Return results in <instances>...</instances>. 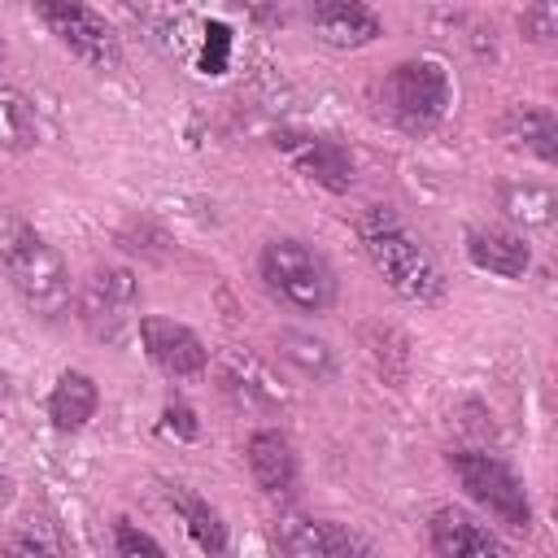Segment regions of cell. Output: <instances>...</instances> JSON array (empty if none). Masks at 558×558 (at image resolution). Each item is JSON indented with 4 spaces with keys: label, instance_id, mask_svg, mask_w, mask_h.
Returning <instances> with one entry per match:
<instances>
[{
    "label": "cell",
    "instance_id": "obj_19",
    "mask_svg": "<svg viewBox=\"0 0 558 558\" xmlns=\"http://www.w3.org/2000/svg\"><path fill=\"white\" fill-rule=\"evenodd\" d=\"M501 214L519 227H549L558 218V196L545 183H501Z\"/></svg>",
    "mask_w": 558,
    "mask_h": 558
},
{
    "label": "cell",
    "instance_id": "obj_5",
    "mask_svg": "<svg viewBox=\"0 0 558 558\" xmlns=\"http://www.w3.org/2000/svg\"><path fill=\"white\" fill-rule=\"evenodd\" d=\"M449 471L458 475V484L466 488V497L480 501L497 523H506L510 532H527L532 527L527 488H523V480L497 453L458 449V453H449Z\"/></svg>",
    "mask_w": 558,
    "mask_h": 558
},
{
    "label": "cell",
    "instance_id": "obj_14",
    "mask_svg": "<svg viewBox=\"0 0 558 558\" xmlns=\"http://www.w3.org/2000/svg\"><path fill=\"white\" fill-rule=\"evenodd\" d=\"M218 379H222V388L235 401H244L253 410H275V405L288 401L283 384L275 379V371L266 362H257L253 353H240V349H231V353L218 357Z\"/></svg>",
    "mask_w": 558,
    "mask_h": 558
},
{
    "label": "cell",
    "instance_id": "obj_18",
    "mask_svg": "<svg viewBox=\"0 0 558 558\" xmlns=\"http://www.w3.org/2000/svg\"><path fill=\"white\" fill-rule=\"evenodd\" d=\"M166 497H170V506L179 510V519L187 523V536H192L205 554H222V549H227V523H222V514H218L205 497L187 493L183 484H170Z\"/></svg>",
    "mask_w": 558,
    "mask_h": 558
},
{
    "label": "cell",
    "instance_id": "obj_26",
    "mask_svg": "<svg viewBox=\"0 0 558 558\" xmlns=\"http://www.w3.org/2000/svg\"><path fill=\"white\" fill-rule=\"evenodd\" d=\"M161 427H166L170 436H179V440H196V432H201L196 414H192L183 401H166V410H161Z\"/></svg>",
    "mask_w": 558,
    "mask_h": 558
},
{
    "label": "cell",
    "instance_id": "obj_25",
    "mask_svg": "<svg viewBox=\"0 0 558 558\" xmlns=\"http://www.w3.org/2000/svg\"><path fill=\"white\" fill-rule=\"evenodd\" d=\"M519 31L527 39H536V44H554V35H558V4H532V9H523L519 13Z\"/></svg>",
    "mask_w": 558,
    "mask_h": 558
},
{
    "label": "cell",
    "instance_id": "obj_23",
    "mask_svg": "<svg viewBox=\"0 0 558 558\" xmlns=\"http://www.w3.org/2000/svg\"><path fill=\"white\" fill-rule=\"evenodd\" d=\"M9 549H13V558H61V541L48 519H31V527Z\"/></svg>",
    "mask_w": 558,
    "mask_h": 558
},
{
    "label": "cell",
    "instance_id": "obj_21",
    "mask_svg": "<svg viewBox=\"0 0 558 558\" xmlns=\"http://www.w3.org/2000/svg\"><path fill=\"white\" fill-rule=\"evenodd\" d=\"M275 349H279V357H288L301 375L327 379V375L336 371V357H331L327 340H318V336H305V331H279V336H275Z\"/></svg>",
    "mask_w": 558,
    "mask_h": 558
},
{
    "label": "cell",
    "instance_id": "obj_11",
    "mask_svg": "<svg viewBox=\"0 0 558 558\" xmlns=\"http://www.w3.org/2000/svg\"><path fill=\"white\" fill-rule=\"evenodd\" d=\"M427 541L436 558H514L497 532H488L480 519H471L458 506H440L427 523Z\"/></svg>",
    "mask_w": 558,
    "mask_h": 558
},
{
    "label": "cell",
    "instance_id": "obj_22",
    "mask_svg": "<svg viewBox=\"0 0 558 558\" xmlns=\"http://www.w3.org/2000/svg\"><path fill=\"white\" fill-rule=\"evenodd\" d=\"M113 549H118V558H166V549L157 545V536H148L144 527H135L131 519H113Z\"/></svg>",
    "mask_w": 558,
    "mask_h": 558
},
{
    "label": "cell",
    "instance_id": "obj_2",
    "mask_svg": "<svg viewBox=\"0 0 558 558\" xmlns=\"http://www.w3.org/2000/svg\"><path fill=\"white\" fill-rule=\"evenodd\" d=\"M0 266L9 270V283L26 310L44 318H57L70 310L74 292H70V270L61 253L13 214H0Z\"/></svg>",
    "mask_w": 558,
    "mask_h": 558
},
{
    "label": "cell",
    "instance_id": "obj_1",
    "mask_svg": "<svg viewBox=\"0 0 558 558\" xmlns=\"http://www.w3.org/2000/svg\"><path fill=\"white\" fill-rule=\"evenodd\" d=\"M357 235H362V248H366L371 266L384 275V283L397 296H405L414 305H432V301L445 296V270H440V262L401 222V214L392 205H371L357 218Z\"/></svg>",
    "mask_w": 558,
    "mask_h": 558
},
{
    "label": "cell",
    "instance_id": "obj_7",
    "mask_svg": "<svg viewBox=\"0 0 558 558\" xmlns=\"http://www.w3.org/2000/svg\"><path fill=\"white\" fill-rule=\"evenodd\" d=\"M35 17L48 22V31L87 65L96 70H113L122 61V44H118V31L87 4H74V0H52V4H35Z\"/></svg>",
    "mask_w": 558,
    "mask_h": 558
},
{
    "label": "cell",
    "instance_id": "obj_8",
    "mask_svg": "<svg viewBox=\"0 0 558 558\" xmlns=\"http://www.w3.org/2000/svg\"><path fill=\"white\" fill-rule=\"evenodd\" d=\"M140 340H144V353L174 379H192L209 366V349L205 340L187 327V323H174L166 314H144L140 323Z\"/></svg>",
    "mask_w": 558,
    "mask_h": 558
},
{
    "label": "cell",
    "instance_id": "obj_9",
    "mask_svg": "<svg viewBox=\"0 0 558 558\" xmlns=\"http://www.w3.org/2000/svg\"><path fill=\"white\" fill-rule=\"evenodd\" d=\"M275 541L288 558H362V541L336 523V519H314V514H279Z\"/></svg>",
    "mask_w": 558,
    "mask_h": 558
},
{
    "label": "cell",
    "instance_id": "obj_12",
    "mask_svg": "<svg viewBox=\"0 0 558 558\" xmlns=\"http://www.w3.org/2000/svg\"><path fill=\"white\" fill-rule=\"evenodd\" d=\"M310 22H314L318 39L331 48H362L384 35L379 13L357 0H318V4H310Z\"/></svg>",
    "mask_w": 558,
    "mask_h": 558
},
{
    "label": "cell",
    "instance_id": "obj_15",
    "mask_svg": "<svg viewBox=\"0 0 558 558\" xmlns=\"http://www.w3.org/2000/svg\"><path fill=\"white\" fill-rule=\"evenodd\" d=\"M466 257L475 270L501 275V279H523L532 266V248L523 235L506 227H471L466 231Z\"/></svg>",
    "mask_w": 558,
    "mask_h": 558
},
{
    "label": "cell",
    "instance_id": "obj_29",
    "mask_svg": "<svg viewBox=\"0 0 558 558\" xmlns=\"http://www.w3.org/2000/svg\"><path fill=\"white\" fill-rule=\"evenodd\" d=\"M0 388H4V371H0Z\"/></svg>",
    "mask_w": 558,
    "mask_h": 558
},
{
    "label": "cell",
    "instance_id": "obj_27",
    "mask_svg": "<svg viewBox=\"0 0 558 558\" xmlns=\"http://www.w3.org/2000/svg\"><path fill=\"white\" fill-rule=\"evenodd\" d=\"M9 501H13V480H9L4 471H0V510H4Z\"/></svg>",
    "mask_w": 558,
    "mask_h": 558
},
{
    "label": "cell",
    "instance_id": "obj_17",
    "mask_svg": "<svg viewBox=\"0 0 558 558\" xmlns=\"http://www.w3.org/2000/svg\"><path fill=\"white\" fill-rule=\"evenodd\" d=\"M501 135L510 140V148H523V153H532L541 161H554L558 157V122L541 105H514L501 118Z\"/></svg>",
    "mask_w": 558,
    "mask_h": 558
},
{
    "label": "cell",
    "instance_id": "obj_10",
    "mask_svg": "<svg viewBox=\"0 0 558 558\" xmlns=\"http://www.w3.org/2000/svg\"><path fill=\"white\" fill-rule=\"evenodd\" d=\"M275 148H283L288 161L310 183H318L327 192H349L353 187L357 166H353V153L340 140H331V135H275Z\"/></svg>",
    "mask_w": 558,
    "mask_h": 558
},
{
    "label": "cell",
    "instance_id": "obj_6",
    "mask_svg": "<svg viewBox=\"0 0 558 558\" xmlns=\"http://www.w3.org/2000/svg\"><path fill=\"white\" fill-rule=\"evenodd\" d=\"M74 305H78V323H83L96 340L118 344V340L131 331V323H135L140 279H135V270H126V266H96V270L83 279Z\"/></svg>",
    "mask_w": 558,
    "mask_h": 558
},
{
    "label": "cell",
    "instance_id": "obj_4",
    "mask_svg": "<svg viewBox=\"0 0 558 558\" xmlns=\"http://www.w3.org/2000/svg\"><path fill=\"white\" fill-rule=\"evenodd\" d=\"M449 100H453V83L445 74L440 61L432 57H418V61H401L384 74L379 83V105L384 113L410 131V135H423L432 131L445 113H449Z\"/></svg>",
    "mask_w": 558,
    "mask_h": 558
},
{
    "label": "cell",
    "instance_id": "obj_13",
    "mask_svg": "<svg viewBox=\"0 0 558 558\" xmlns=\"http://www.w3.org/2000/svg\"><path fill=\"white\" fill-rule=\"evenodd\" d=\"M244 462H248V475L253 484L266 493V497H283L296 488V453H292V440L275 427H257L244 445Z\"/></svg>",
    "mask_w": 558,
    "mask_h": 558
},
{
    "label": "cell",
    "instance_id": "obj_28",
    "mask_svg": "<svg viewBox=\"0 0 558 558\" xmlns=\"http://www.w3.org/2000/svg\"><path fill=\"white\" fill-rule=\"evenodd\" d=\"M0 558H13V549H0Z\"/></svg>",
    "mask_w": 558,
    "mask_h": 558
},
{
    "label": "cell",
    "instance_id": "obj_24",
    "mask_svg": "<svg viewBox=\"0 0 558 558\" xmlns=\"http://www.w3.org/2000/svg\"><path fill=\"white\" fill-rule=\"evenodd\" d=\"M231 61V26L209 22L205 26V48H201V74H222Z\"/></svg>",
    "mask_w": 558,
    "mask_h": 558
},
{
    "label": "cell",
    "instance_id": "obj_16",
    "mask_svg": "<svg viewBox=\"0 0 558 558\" xmlns=\"http://www.w3.org/2000/svg\"><path fill=\"white\" fill-rule=\"evenodd\" d=\"M96 405H100V388H96V379L87 371H61V379L48 392V418H52L57 432L87 427Z\"/></svg>",
    "mask_w": 558,
    "mask_h": 558
},
{
    "label": "cell",
    "instance_id": "obj_20",
    "mask_svg": "<svg viewBox=\"0 0 558 558\" xmlns=\"http://www.w3.org/2000/svg\"><path fill=\"white\" fill-rule=\"evenodd\" d=\"M35 144H39V118H35L31 100L17 87L0 83V148L4 153H26Z\"/></svg>",
    "mask_w": 558,
    "mask_h": 558
},
{
    "label": "cell",
    "instance_id": "obj_3",
    "mask_svg": "<svg viewBox=\"0 0 558 558\" xmlns=\"http://www.w3.org/2000/svg\"><path fill=\"white\" fill-rule=\"evenodd\" d=\"M257 275H262L270 296H279L283 305H292L301 314H327L336 305V292H340L331 262L296 235L266 240L257 253Z\"/></svg>",
    "mask_w": 558,
    "mask_h": 558
},
{
    "label": "cell",
    "instance_id": "obj_30",
    "mask_svg": "<svg viewBox=\"0 0 558 558\" xmlns=\"http://www.w3.org/2000/svg\"><path fill=\"white\" fill-rule=\"evenodd\" d=\"M0 57H4V44H0Z\"/></svg>",
    "mask_w": 558,
    "mask_h": 558
}]
</instances>
